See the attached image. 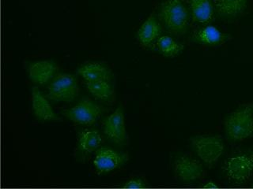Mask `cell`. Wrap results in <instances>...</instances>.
<instances>
[{"label":"cell","instance_id":"6da1fadb","mask_svg":"<svg viewBox=\"0 0 253 189\" xmlns=\"http://www.w3.org/2000/svg\"><path fill=\"white\" fill-rule=\"evenodd\" d=\"M225 132L233 141H242L253 135V103L241 106L225 122Z\"/></svg>","mask_w":253,"mask_h":189},{"label":"cell","instance_id":"7a4b0ae2","mask_svg":"<svg viewBox=\"0 0 253 189\" xmlns=\"http://www.w3.org/2000/svg\"><path fill=\"white\" fill-rule=\"evenodd\" d=\"M160 16L172 33L181 35L188 27V13L181 0H166L160 7Z\"/></svg>","mask_w":253,"mask_h":189},{"label":"cell","instance_id":"3957f363","mask_svg":"<svg viewBox=\"0 0 253 189\" xmlns=\"http://www.w3.org/2000/svg\"><path fill=\"white\" fill-rule=\"evenodd\" d=\"M79 93L78 79L72 74L62 73L52 80L47 87V98L56 102H71Z\"/></svg>","mask_w":253,"mask_h":189},{"label":"cell","instance_id":"277c9868","mask_svg":"<svg viewBox=\"0 0 253 189\" xmlns=\"http://www.w3.org/2000/svg\"><path fill=\"white\" fill-rule=\"evenodd\" d=\"M224 172L235 183L249 181L253 174V153L237 154L229 157L224 165Z\"/></svg>","mask_w":253,"mask_h":189},{"label":"cell","instance_id":"5b68a950","mask_svg":"<svg viewBox=\"0 0 253 189\" xmlns=\"http://www.w3.org/2000/svg\"><path fill=\"white\" fill-rule=\"evenodd\" d=\"M192 145L198 157L209 167H212L223 153V142L217 136H196L192 139Z\"/></svg>","mask_w":253,"mask_h":189},{"label":"cell","instance_id":"8992f818","mask_svg":"<svg viewBox=\"0 0 253 189\" xmlns=\"http://www.w3.org/2000/svg\"><path fill=\"white\" fill-rule=\"evenodd\" d=\"M101 114L100 106L90 99H84L64 112V115L70 120L77 124L86 126L97 122Z\"/></svg>","mask_w":253,"mask_h":189},{"label":"cell","instance_id":"52a82bcc","mask_svg":"<svg viewBox=\"0 0 253 189\" xmlns=\"http://www.w3.org/2000/svg\"><path fill=\"white\" fill-rule=\"evenodd\" d=\"M104 132L109 140L115 144H124L126 140L125 113L121 106H119L111 114L105 122Z\"/></svg>","mask_w":253,"mask_h":189},{"label":"cell","instance_id":"ba28073f","mask_svg":"<svg viewBox=\"0 0 253 189\" xmlns=\"http://www.w3.org/2000/svg\"><path fill=\"white\" fill-rule=\"evenodd\" d=\"M174 169L178 178L184 181H196L204 176V169L200 161L188 156L179 158Z\"/></svg>","mask_w":253,"mask_h":189},{"label":"cell","instance_id":"9c48e42d","mask_svg":"<svg viewBox=\"0 0 253 189\" xmlns=\"http://www.w3.org/2000/svg\"><path fill=\"white\" fill-rule=\"evenodd\" d=\"M125 158V156L115 152L114 150L103 148L96 154L93 164L97 171L107 173L121 166Z\"/></svg>","mask_w":253,"mask_h":189},{"label":"cell","instance_id":"30bf717a","mask_svg":"<svg viewBox=\"0 0 253 189\" xmlns=\"http://www.w3.org/2000/svg\"><path fill=\"white\" fill-rule=\"evenodd\" d=\"M58 67L51 61H39L33 63L28 68L29 77L34 84L43 85L53 78Z\"/></svg>","mask_w":253,"mask_h":189},{"label":"cell","instance_id":"8fae6325","mask_svg":"<svg viewBox=\"0 0 253 189\" xmlns=\"http://www.w3.org/2000/svg\"><path fill=\"white\" fill-rule=\"evenodd\" d=\"M32 108L36 118L39 120L44 122L59 120L50 102L37 87H34L32 90Z\"/></svg>","mask_w":253,"mask_h":189},{"label":"cell","instance_id":"7c38bea8","mask_svg":"<svg viewBox=\"0 0 253 189\" xmlns=\"http://www.w3.org/2000/svg\"><path fill=\"white\" fill-rule=\"evenodd\" d=\"M162 29L160 24L157 20L156 17L151 14L138 30L137 33L138 41L140 42L142 45L150 46L159 38Z\"/></svg>","mask_w":253,"mask_h":189},{"label":"cell","instance_id":"4fadbf2b","mask_svg":"<svg viewBox=\"0 0 253 189\" xmlns=\"http://www.w3.org/2000/svg\"><path fill=\"white\" fill-rule=\"evenodd\" d=\"M190 8L196 22L206 24L213 18V5L211 0H190Z\"/></svg>","mask_w":253,"mask_h":189},{"label":"cell","instance_id":"5bb4252c","mask_svg":"<svg viewBox=\"0 0 253 189\" xmlns=\"http://www.w3.org/2000/svg\"><path fill=\"white\" fill-rule=\"evenodd\" d=\"M78 73L85 81H108L110 71L101 63H87L82 65Z\"/></svg>","mask_w":253,"mask_h":189},{"label":"cell","instance_id":"9a60e30c","mask_svg":"<svg viewBox=\"0 0 253 189\" xmlns=\"http://www.w3.org/2000/svg\"><path fill=\"white\" fill-rule=\"evenodd\" d=\"M213 8L224 17H236L247 6V0H213Z\"/></svg>","mask_w":253,"mask_h":189},{"label":"cell","instance_id":"2e32d148","mask_svg":"<svg viewBox=\"0 0 253 189\" xmlns=\"http://www.w3.org/2000/svg\"><path fill=\"white\" fill-rule=\"evenodd\" d=\"M102 136L97 130H84L79 137V146L82 151L90 153L101 146Z\"/></svg>","mask_w":253,"mask_h":189},{"label":"cell","instance_id":"e0dca14e","mask_svg":"<svg viewBox=\"0 0 253 189\" xmlns=\"http://www.w3.org/2000/svg\"><path fill=\"white\" fill-rule=\"evenodd\" d=\"M85 85L95 98L103 101H109L113 98V88L108 81H85Z\"/></svg>","mask_w":253,"mask_h":189},{"label":"cell","instance_id":"ac0fdd59","mask_svg":"<svg viewBox=\"0 0 253 189\" xmlns=\"http://www.w3.org/2000/svg\"><path fill=\"white\" fill-rule=\"evenodd\" d=\"M195 39L199 43L207 45H215L223 39L219 30L213 26H206L198 30L195 34Z\"/></svg>","mask_w":253,"mask_h":189},{"label":"cell","instance_id":"d6986e66","mask_svg":"<svg viewBox=\"0 0 253 189\" xmlns=\"http://www.w3.org/2000/svg\"><path fill=\"white\" fill-rule=\"evenodd\" d=\"M157 47L162 55L167 57H174L183 50V46L176 43L168 35L160 36L157 40Z\"/></svg>","mask_w":253,"mask_h":189},{"label":"cell","instance_id":"ffe728a7","mask_svg":"<svg viewBox=\"0 0 253 189\" xmlns=\"http://www.w3.org/2000/svg\"><path fill=\"white\" fill-rule=\"evenodd\" d=\"M145 185L143 181L138 178H134L126 182V185L124 186L125 189H142L144 188Z\"/></svg>","mask_w":253,"mask_h":189},{"label":"cell","instance_id":"44dd1931","mask_svg":"<svg viewBox=\"0 0 253 189\" xmlns=\"http://www.w3.org/2000/svg\"><path fill=\"white\" fill-rule=\"evenodd\" d=\"M205 188H217V186H216L215 185H213V182H209V183L208 184V185H206L205 186H204Z\"/></svg>","mask_w":253,"mask_h":189}]
</instances>
